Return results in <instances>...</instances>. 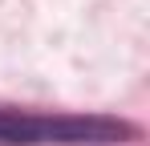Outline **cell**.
<instances>
[{
	"mask_svg": "<svg viewBox=\"0 0 150 146\" xmlns=\"http://www.w3.org/2000/svg\"><path fill=\"white\" fill-rule=\"evenodd\" d=\"M134 126L110 114H41L0 106V146H118Z\"/></svg>",
	"mask_w": 150,
	"mask_h": 146,
	"instance_id": "obj_1",
	"label": "cell"
}]
</instances>
